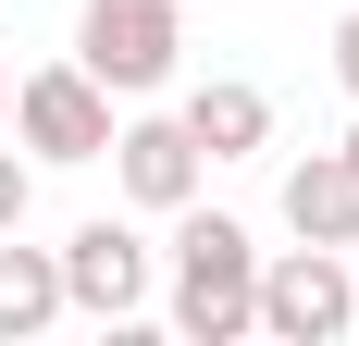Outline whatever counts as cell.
<instances>
[{
  "instance_id": "8",
  "label": "cell",
  "mask_w": 359,
  "mask_h": 346,
  "mask_svg": "<svg viewBox=\"0 0 359 346\" xmlns=\"http://www.w3.org/2000/svg\"><path fill=\"white\" fill-rule=\"evenodd\" d=\"M174 124L198 137V161H260V148H273V99H260L248 74H211V87H198Z\"/></svg>"
},
{
  "instance_id": "7",
  "label": "cell",
  "mask_w": 359,
  "mask_h": 346,
  "mask_svg": "<svg viewBox=\"0 0 359 346\" xmlns=\"http://www.w3.org/2000/svg\"><path fill=\"white\" fill-rule=\"evenodd\" d=\"M285 235L297 247H359V173H347V148L285 161Z\"/></svg>"
},
{
  "instance_id": "4",
  "label": "cell",
  "mask_w": 359,
  "mask_h": 346,
  "mask_svg": "<svg viewBox=\"0 0 359 346\" xmlns=\"http://www.w3.org/2000/svg\"><path fill=\"white\" fill-rule=\"evenodd\" d=\"M0 137H25L37 161H100V148H111V87L87 62H37V74H13Z\"/></svg>"
},
{
  "instance_id": "13",
  "label": "cell",
  "mask_w": 359,
  "mask_h": 346,
  "mask_svg": "<svg viewBox=\"0 0 359 346\" xmlns=\"http://www.w3.org/2000/svg\"><path fill=\"white\" fill-rule=\"evenodd\" d=\"M347 173H359V137H347Z\"/></svg>"
},
{
  "instance_id": "1",
  "label": "cell",
  "mask_w": 359,
  "mask_h": 346,
  "mask_svg": "<svg viewBox=\"0 0 359 346\" xmlns=\"http://www.w3.org/2000/svg\"><path fill=\"white\" fill-rule=\"evenodd\" d=\"M174 223V334L186 346H236L248 334V284H260V247L248 223H223V210H161Z\"/></svg>"
},
{
  "instance_id": "6",
  "label": "cell",
  "mask_w": 359,
  "mask_h": 346,
  "mask_svg": "<svg viewBox=\"0 0 359 346\" xmlns=\"http://www.w3.org/2000/svg\"><path fill=\"white\" fill-rule=\"evenodd\" d=\"M100 161H111V186H124L137 210H186V198H198V173H211V161H198V137H186L174 111L111 124V148H100Z\"/></svg>"
},
{
  "instance_id": "12",
  "label": "cell",
  "mask_w": 359,
  "mask_h": 346,
  "mask_svg": "<svg viewBox=\"0 0 359 346\" xmlns=\"http://www.w3.org/2000/svg\"><path fill=\"white\" fill-rule=\"evenodd\" d=\"M0 111H13V62H0Z\"/></svg>"
},
{
  "instance_id": "10",
  "label": "cell",
  "mask_w": 359,
  "mask_h": 346,
  "mask_svg": "<svg viewBox=\"0 0 359 346\" xmlns=\"http://www.w3.org/2000/svg\"><path fill=\"white\" fill-rule=\"evenodd\" d=\"M25 198H37V173L13 161V148H0V235H13V223H25Z\"/></svg>"
},
{
  "instance_id": "11",
  "label": "cell",
  "mask_w": 359,
  "mask_h": 346,
  "mask_svg": "<svg viewBox=\"0 0 359 346\" xmlns=\"http://www.w3.org/2000/svg\"><path fill=\"white\" fill-rule=\"evenodd\" d=\"M334 74H347V99H359V13L334 25Z\"/></svg>"
},
{
  "instance_id": "3",
  "label": "cell",
  "mask_w": 359,
  "mask_h": 346,
  "mask_svg": "<svg viewBox=\"0 0 359 346\" xmlns=\"http://www.w3.org/2000/svg\"><path fill=\"white\" fill-rule=\"evenodd\" d=\"M186 50V0H87L74 13V62L100 74L111 99H149Z\"/></svg>"
},
{
  "instance_id": "2",
  "label": "cell",
  "mask_w": 359,
  "mask_h": 346,
  "mask_svg": "<svg viewBox=\"0 0 359 346\" xmlns=\"http://www.w3.org/2000/svg\"><path fill=\"white\" fill-rule=\"evenodd\" d=\"M347 321H359L347 247H285V260H260V284H248V334H273V346H334Z\"/></svg>"
},
{
  "instance_id": "5",
  "label": "cell",
  "mask_w": 359,
  "mask_h": 346,
  "mask_svg": "<svg viewBox=\"0 0 359 346\" xmlns=\"http://www.w3.org/2000/svg\"><path fill=\"white\" fill-rule=\"evenodd\" d=\"M50 260H62V310H87V321H137L149 310V235L137 223L100 210V223H74Z\"/></svg>"
},
{
  "instance_id": "9",
  "label": "cell",
  "mask_w": 359,
  "mask_h": 346,
  "mask_svg": "<svg viewBox=\"0 0 359 346\" xmlns=\"http://www.w3.org/2000/svg\"><path fill=\"white\" fill-rule=\"evenodd\" d=\"M50 321H62V260L25 247V223H13V235H0V346L50 334Z\"/></svg>"
}]
</instances>
